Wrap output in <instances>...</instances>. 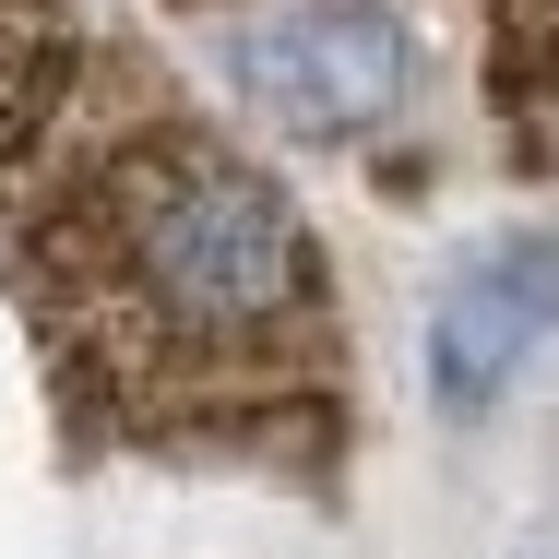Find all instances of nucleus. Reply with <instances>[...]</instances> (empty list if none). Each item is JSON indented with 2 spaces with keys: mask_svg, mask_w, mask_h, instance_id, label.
<instances>
[{
  "mask_svg": "<svg viewBox=\"0 0 559 559\" xmlns=\"http://www.w3.org/2000/svg\"><path fill=\"white\" fill-rule=\"evenodd\" d=\"M12 286L60 417L96 452L274 476H322L345 452V310L322 226L274 155L215 131L167 72H131L12 203Z\"/></svg>",
  "mask_w": 559,
  "mask_h": 559,
  "instance_id": "f257e3e1",
  "label": "nucleus"
},
{
  "mask_svg": "<svg viewBox=\"0 0 559 559\" xmlns=\"http://www.w3.org/2000/svg\"><path fill=\"white\" fill-rule=\"evenodd\" d=\"M215 60L298 143H369L417 108V24L393 0H238Z\"/></svg>",
  "mask_w": 559,
  "mask_h": 559,
  "instance_id": "f03ea898",
  "label": "nucleus"
},
{
  "mask_svg": "<svg viewBox=\"0 0 559 559\" xmlns=\"http://www.w3.org/2000/svg\"><path fill=\"white\" fill-rule=\"evenodd\" d=\"M143 60L119 48L84 0H0V215L96 131L119 84Z\"/></svg>",
  "mask_w": 559,
  "mask_h": 559,
  "instance_id": "7ed1b4c3",
  "label": "nucleus"
},
{
  "mask_svg": "<svg viewBox=\"0 0 559 559\" xmlns=\"http://www.w3.org/2000/svg\"><path fill=\"white\" fill-rule=\"evenodd\" d=\"M559 334V238L548 226H500L488 250H464V274L429 310V393L441 417H488Z\"/></svg>",
  "mask_w": 559,
  "mask_h": 559,
  "instance_id": "20e7f679",
  "label": "nucleus"
}]
</instances>
